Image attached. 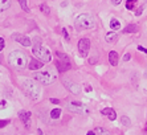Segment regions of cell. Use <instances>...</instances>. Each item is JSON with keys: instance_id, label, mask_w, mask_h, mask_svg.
<instances>
[{"instance_id": "6da1fadb", "label": "cell", "mask_w": 147, "mask_h": 135, "mask_svg": "<svg viewBox=\"0 0 147 135\" xmlns=\"http://www.w3.org/2000/svg\"><path fill=\"white\" fill-rule=\"evenodd\" d=\"M8 62L16 70H24L28 65V57L23 51H13L8 54Z\"/></svg>"}, {"instance_id": "7a4b0ae2", "label": "cell", "mask_w": 147, "mask_h": 135, "mask_svg": "<svg viewBox=\"0 0 147 135\" xmlns=\"http://www.w3.org/2000/svg\"><path fill=\"white\" fill-rule=\"evenodd\" d=\"M32 52H33V54L37 57V60L42 61V62H51L52 61L51 52H49L45 47H42V45L40 44V40H38V38H36V41H34V45H33V48H32Z\"/></svg>"}, {"instance_id": "3957f363", "label": "cell", "mask_w": 147, "mask_h": 135, "mask_svg": "<svg viewBox=\"0 0 147 135\" xmlns=\"http://www.w3.org/2000/svg\"><path fill=\"white\" fill-rule=\"evenodd\" d=\"M74 25L77 29H92L96 25V21H94V17L92 15L82 14L76 19Z\"/></svg>"}, {"instance_id": "277c9868", "label": "cell", "mask_w": 147, "mask_h": 135, "mask_svg": "<svg viewBox=\"0 0 147 135\" xmlns=\"http://www.w3.org/2000/svg\"><path fill=\"white\" fill-rule=\"evenodd\" d=\"M23 89H24V91L33 101L38 99V97H40V88H38V85L33 80H25L23 82Z\"/></svg>"}, {"instance_id": "5b68a950", "label": "cell", "mask_w": 147, "mask_h": 135, "mask_svg": "<svg viewBox=\"0 0 147 135\" xmlns=\"http://www.w3.org/2000/svg\"><path fill=\"white\" fill-rule=\"evenodd\" d=\"M56 57H57V62H56V66H57L58 72H66L72 68L70 64V60L66 56L65 53H61V52H56Z\"/></svg>"}, {"instance_id": "8992f818", "label": "cell", "mask_w": 147, "mask_h": 135, "mask_svg": "<svg viewBox=\"0 0 147 135\" xmlns=\"http://www.w3.org/2000/svg\"><path fill=\"white\" fill-rule=\"evenodd\" d=\"M33 78L42 85H51L56 81V76L52 72H37L34 73Z\"/></svg>"}, {"instance_id": "52a82bcc", "label": "cell", "mask_w": 147, "mask_h": 135, "mask_svg": "<svg viewBox=\"0 0 147 135\" xmlns=\"http://www.w3.org/2000/svg\"><path fill=\"white\" fill-rule=\"evenodd\" d=\"M66 107H68L69 111L72 113H77V114H88L89 113V109L86 107L84 103L78 101H70L66 103Z\"/></svg>"}, {"instance_id": "ba28073f", "label": "cell", "mask_w": 147, "mask_h": 135, "mask_svg": "<svg viewBox=\"0 0 147 135\" xmlns=\"http://www.w3.org/2000/svg\"><path fill=\"white\" fill-rule=\"evenodd\" d=\"M90 51V40L89 38H81L78 41V52L81 57H88V53Z\"/></svg>"}, {"instance_id": "9c48e42d", "label": "cell", "mask_w": 147, "mask_h": 135, "mask_svg": "<svg viewBox=\"0 0 147 135\" xmlns=\"http://www.w3.org/2000/svg\"><path fill=\"white\" fill-rule=\"evenodd\" d=\"M62 84H64V86H65L70 93H73V94H80V93H81L80 85L73 82V81H70V80H68V78H64V80H62Z\"/></svg>"}, {"instance_id": "30bf717a", "label": "cell", "mask_w": 147, "mask_h": 135, "mask_svg": "<svg viewBox=\"0 0 147 135\" xmlns=\"http://www.w3.org/2000/svg\"><path fill=\"white\" fill-rule=\"evenodd\" d=\"M12 38L15 41H17V43L23 44L24 47H31V38L28 37V36H23L20 33H13L12 34Z\"/></svg>"}, {"instance_id": "8fae6325", "label": "cell", "mask_w": 147, "mask_h": 135, "mask_svg": "<svg viewBox=\"0 0 147 135\" xmlns=\"http://www.w3.org/2000/svg\"><path fill=\"white\" fill-rule=\"evenodd\" d=\"M40 68H42V61L37 60V58H32L31 62L28 64V69H31V70H37Z\"/></svg>"}, {"instance_id": "7c38bea8", "label": "cell", "mask_w": 147, "mask_h": 135, "mask_svg": "<svg viewBox=\"0 0 147 135\" xmlns=\"http://www.w3.org/2000/svg\"><path fill=\"white\" fill-rule=\"evenodd\" d=\"M19 117H20L21 121L24 122L25 127H29V125H31V122H29V119H31V113L29 111H20Z\"/></svg>"}, {"instance_id": "4fadbf2b", "label": "cell", "mask_w": 147, "mask_h": 135, "mask_svg": "<svg viewBox=\"0 0 147 135\" xmlns=\"http://www.w3.org/2000/svg\"><path fill=\"white\" fill-rule=\"evenodd\" d=\"M102 114H103V115H106V117L110 119V121H115V118H117L115 111H114L113 109H110V107L103 109V110H102Z\"/></svg>"}, {"instance_id": "5bb4252c", "label": "cell", "mask_w": 147, "mask_h": 135, "mask_svg": "<svg viewBox=\"0 0 147 135\" xmlns=\"http://www.w3.org/2000/svg\"><path fill=\"white\" fill-rule=\"evenodd\" d=\"M109 61H110V64L113 65V66H117L118 65V53L114 51H111L109 53Z\"/></svg>"}, {"instance_id": "9a60e30c", "label": "cell", "mask_w": 147, "mask_h": 135, "mask_svg": "<svg viewBox=\"0 0 147 135\" xmlns=\"http://www.w3.org/2000/svg\"><path fill=\"white\" fill-rule=\"evenodd\" d=\"M105 40H106L107 43H115V41L118 40V34H117L115 32H109V33L105 36Z\"/></svg>"}, {"instance_id": "2e32d148", "label": "cell", "mask_w": 147, "mask_h": 135, "mask_svg": "<svg viewBox=\"0 0 147 135\" xmlns=\"http://www.w3.org/2000/svg\"><path fill=\"white\" fill-rule=\"evenodd\" d=\"M11 7V0H0V14L5 12Z\"/></svg>"}, {"instance_id": "e0dca14e", "label": "cell", "mask_w": 147, "mask_h": 135, "mask_svg": "<svg viewBox=\"0 0 147 135\" xmlns=\"http://www.w3.org/2000/svg\"><path fill=\"white\" fill-rule=\"evenodd\" d=\"M123 32L125 33H135V32H138V25L137 24H130L123 29Z\"/></svg>"}, {"instance_id": "ac0fdd59", "label": "cell", "mask_w": 147, "mask_h": 135, "mask_svg": "<svg viewBox=\"0 0 147 135\" xmlns=\"http://www.w3.org/2000/svg\"><path fill=\"white\" fill-rule=\"evenodd\" d=\"M60 115H61V110H60V109H53V110L51 111V118L52 119L60 118Z\"/></svg>"}, {"instance_id": "d6986e66", "label": "cell", "mask_w": 147, "mask_h": 135, "mask_svg": "<svg viewBox=\"0 0 147 135\" xmlns=\"http://www.w3.org/2000/svg\"><path fill=\"white\" fill-rule=\"evenodd\" d=\"M119 27H121V24L117 19H113V20L110 21V28L111 29H119Z\"/></svg>"}, {"instance_id": "ffe728a7", "label": "cell", "mask_w": 147, "mask_h": 135, "mask_svg": "<svg viewBox=\"0 0 147 135\" xmlns=\"http://www.w3.org/2000/svg\"><path fill=\"white\" fill-rule=\"evenodd\" d=\"M40 11L44 15H49V14H51V9H49V7L47 5V4H41V5H40Z\"/></svg>"}, {"instance_id": "44dd1931", "label": "cell", "mask_w": 147, "mask_h": 135, "mask_svg": "<svg viewBox=\"0 0 147 135\" xmlns=\"http://www.w3.org/2000/svg\"><path fill=\"white\" fill-rule=\"evenodd\" d=\"M135 4H137V0H127L126 3V8L127 9H134V7H135Z\"/></svg>"}, {"instance_id": "7402d4cb", "label": "cell", "mask_w": 147, "mask_h": 135, "mask_svg": "<svg viewBox=\"0 0 147 135\" xmlns=\"http://www.w3.org/2000/svg\"><path fill=\"white\" fill-rule=\"evenodd\" d=\"M96 132H97L98 135H110V132L107 131V130H105V128H102V127L96 128Z\"/></svg>"}, {"instance_id": "603a6c76", "label": "cell", "mask_w": 147, "mask_h": 135, "mask_svg": "<svg viewBox=\"0 0 147 135\" xmlns=\"http://www.w3.org/2000/svg\"><path fill=\"white\" fill-rule=\"evenodd\" d=\"M19 4L21 5V8L25 11V12H29V8H28V4H27V0H19Z\"/></svg>"}, {"instance_id": "cb8c5ba5", "label": "cell", "mask_w": 147, "mask_h": 135, "mask_svg": "<svg viewBox=\"0 0 147 135\" xmlns=\"http://www.w3.org/2000/svg\"><path fill=\"white\" fill-rule=\"evenodd\" d=\"M121 122H122V125H125L126 127H129V126L131 125L130 118H127V117H122V118H121Z\"/></svg>"}, {"instance_id": "d4e9b609", "label": "cell", "mask_w": 147, "mask_h": 135, "mask_svg": "<svg viewBox=\"0 0 147 135\" xmlns=\"http://www.w3.org/2000/svg\"><path fill=\"white\" fill-rule=\"evenodd\" d=\"M9 119H4V121H0V128L1 127H4V126H7V125H9Z\"/></svg>"}, {"instance_id": "484cf974", "label": "cell", "mask_w": 147, "mask_h": 135, "mask_svg": "<svg viewBox=\"0 0 147 135\" xmlns=\"http://www.w3.org/2000/svg\"><path fill=\"white\" fill-rule=\"evenodd\" d=\"M5 47V43H4V40L1 37H0V52L3 51V48Z\"/></svg>"}, {"instance_id": "4316f807", "label": "cell", "mask_w": 147, "mask_h": 135, "mask_svg": "<svg viewBox=\"0 0 147 135\" xmlns=\"http://www.w3.org/2000/svg\"><path fill=\"white\" fill-rule=\"evenodd\" d=\"M62 33H64V37H65L66 40H69V34H68V32H66V29H62Z\"/></svg>"}, {"instance_id": "83f0119b", "label": "cell", "mask_w": 147, "mask_h": 135, "mask_svg": "<svg viewBox=\"0 0 147 135\" xmlns=\"http://www.w3.org/2000/svg\"><path fill=\"white\" fill-rule=\"evenodd\" d=\"M142 11H143V7H140L139 9L135 12V15H137V16H140V15H142Z\"/></svg>"}, {"instance_id": "f1b7e54d", "label": "cell", "mask_w": 147, "mask_h": 135, "mask_svg": "<svg viewBox=\"0 0 147 135\" xmlns=\"http://www.w3.org/2000/svg\"><path fill=\"white\" fill-rule=\"evenodd\" d=\"M123 60H125V61H129V60H130V54L126 53L125 56H123Z\"/></svg>"}, {"instance_id": "f546056e", "label": "cell", "mask_w": 147, "mask_h": 135, "mask_svg": "<svg viewBox=\"0 0 147 135\" xmlns=\"http://www.w3.org/2000/svg\"><path fill=\"white\" fill-rule=\"evenodd\" d=\"M121 1H122V0H111V3H113L114 5H118V4H119Z\"/></svg>"}, {"instance_id": "4dcf8cb0", "label": "cell", "mask_w": 147, "mask_h": 135, "mask_svg": "<svg viewBox=\"0 0 147 135\" xmlns=\"http://www.w3.org/2000/svg\"><path fill=\"white\" fill-rule=\"evenodd\" d=\"M138 51H142V52H144V53H147V49H144L143 47H138Z\"/></svg>"}, {"instance_id": "1f68e13d", "label": "cell", "mask_w": 147, "mask_h": 135, "mask_svg": "<svg viewBox=\"0 0 147 135\" xmlns=\"http://www.w3.org/2000/svg\"><path fill=\"white\" fill-rule=\"evenodd\" d=\"M96 61H97V57H94V58H90V60H89V62H90V64H94Z\"/></svg>"}, {"instance_id": "d6a6232c", "label": "cell", "mask_w": 147, "mask_h": 135, "mask_svg": "<svg viewBox=\"0 0 147 135\" xmlns=\"http://www.w3.org/2000/svg\"><path fill=\"white\" fill-rule=\"evenodd\" d=\"M51 101L53 102V103H58V102H60V101H58V99H56V98H52Z\"/></svg>"}, {"instance_id": "836d02e7", "label": "cell", "mask_w": 147, "mask_h": 135, "mask_svg": "<svg viewBox=\"0 0 147 135\" xmlns=\"http://www.w3.org/2000/svg\"><path fill=\"white\" fill-rule=\"evenodd\" d=\"M86 135H94V131H89V132H88V134H86Z\"/></svg>"}, {"instance_id": "e575fe53", "label": "cell", "mask_w": 147, "mask_h": 135, "mask_svg": "<svg viewBox=\"0 0 147 135\" xmlns=\"http://www.w3.org/2000/svg\"><path fill=\"white\" fill-rule=\"evenodd\" d=\"M5 105V102H0V106H4Z\"/></svg>"}]
</instances>
